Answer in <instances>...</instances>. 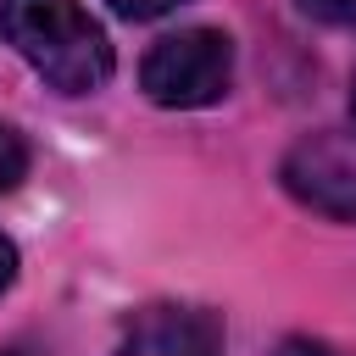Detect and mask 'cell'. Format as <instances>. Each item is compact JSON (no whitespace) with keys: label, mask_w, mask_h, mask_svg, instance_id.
<instances>
[{"label":"cell","mask_w":356,"mask_h":356,"mask_svg":"<svg viewBox=\"0 0 356 356\" xmlns=\"http://www.w3.org/2000/svg\"><path fill=\"white\" fill-rule=\"evenodd\" d=\"M6 44L61 95H89L111 78V39L78 0H0Z\"/></svg>","instance_id":"1"},{"label":"cell","mask_w":356,"mask_h":356,"mask_svg":"<svg viewBox=\"0 0 356 356\" xmlns=\"http://www.w3.org/2000/svg\"><path fill=\"white\" fill-rule=\"evenodd\" d=\"M228 78H234V44L217 28L167 33V39L150 44V56L139 67L145 95L156 106H172V111H195V106L222 100L228 95Z\"/></svg>","instance_id":"2"},{"label":"cell","mask_w":356,"mask_h":356,"mask_svg":"<svg viewBox=\"0 0 356 356\" xmlns=\"http://www.w3.org/2000/svg\"><path fill=\"white\" fill-rule=\"evenodd\" d=\"M284 189L334 222H356V161L328 139H300L284 156Z\"/></svg>","instance_id":"3"},{"label":"cell","mask_w":356,"mask_h":356,"mask_svg":"<svg viewBox=\"0 0 356 356\" xmlns=\"http://www.w3.org/2000/svg\"><path fill=\"white\" fill-rule=\"evenodd\" d=\"M117 356H222V328L189 306H150L122 328Z\"/></svg>","instance_id":"4"},{"label":"cell","mask_w":356,"mask_h":356,"mask_svg":"<svg viewBox=\"0 0 356 356\" xmlns=\"http://www.w3.org/2000/svg\"><path fill=\"white\" fill-rule=\"evenodd\" d=\"M22 172H28V145H22V134H17V128H6V122H0V189H17V184H22Z\"/></svg>","instance_id":"5"},{"label":"cell","mask_w":356,"mask_h":356,"mask_svg":"<svg viewBox=\"0 0 356 356\" xmlns=\"http://www.w3.org/2000/svg\"><path fill=\"white\" fill-rule=\"evenodd\" d=\"M117 17H134V22H150V17H167V11H178L184 0H106Z\"/></svg>","instance_id":"6"},{"label":"cell","mask_w":356,"mask_h":356,"mask_svg":"<svg viewBox=\"0 0 356 356\" xmlns=\"http://www.w3.org/2000/svg\"><path fill=\"white\" fill-rule=\"evenodd\" d=\"M300 11L317 17V22H350L356 17V0H300Z\"/></svg>","instance_id":"7"},{"label":"cell","mask_w":356,"mask_h":356,"mask_svg":"<svg viewBox=\"0 0 356 356\" xmlns=\"http://www.w3.org/2000/svg\"><path fill=\"white\" fill-rule=\"evenodd\" d=\"M278 356H339L334 345H323V339H284L278 345Z\"/></svg>","instance_id":"8"},{"label":"cell","mask_w":356,"mask_h":356,"mask_svg":"<svg viewBox=\"0 0 356 356\" xmlns=\"http://www.w3.org/2000/svg\"><path fill=\"white\" fill-rule=\"evenodd\" d=\"M11 278H17V245H11L6 234H0V289H6Z\"/></svg>","instance_id":"9"},{"label":"cell","mask_w":356,"mask_h":356,"mask_svg":"<svg viewBox=\"0 0 356 356\" xmlns=\"http://www.w3.org/2000/svg\"><path fill=\"white\" fill-rule=\"evenodd\" d=\"M350 128H356V78H350Z\"/></svg>","instance_id":"10"},{"label":"cell","mask_w":356,"mask_h":356,"mask_svg":"<svg viewBox=\"0 0 356 356\" xmlns=\"http://www.w3.org/2000/svg\"><path fill=\"white\" fill-rule=\"evenodd\" d=\"M0 356H39V350H22V345H17V350H0Z\"/></svg>","instance_id":"11"}]
</instances>
